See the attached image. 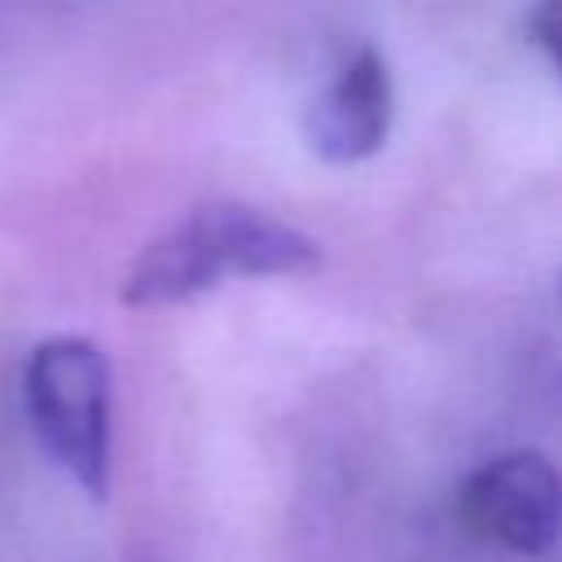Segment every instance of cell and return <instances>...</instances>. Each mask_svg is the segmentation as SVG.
Returning a JSON list of instances; mask_svg holds the SVG:
<instances>
[{
    "mask_svg": "<svg viewBox=\"0 0 562 562\" xmlns=\"http://www.w3.org/2000/svg\"><path fill=\"white\" fill-rule=\"evenodd\" d=\"M391 119H395L391 66L373 44H360L312 97L303 114V136L312 154H321L325 162H364L386 145Z\"/></svg>",
    "mask_w": 562,
    "mask_h": 562,
    "instance_id": "4",
    "label": "cell"
},
{
    "mask_svg": "<svg viewBox=\"0 0 562 562\" xmlns=\"http://www.w3.org/2000/svg\"><path fill=\"white\" fill-rule=\"evenodd\" d=\"M461 522L522 558H540L562 540V470L531 448L479 461L457 487Z\"/></svg>",
    "mask_w": 562,
    "mask_h": 562,
    "instance_id": "3",
    "label": "cell"
},
{
    "mask_svg": "<svg viewBox=\"0 0 562 562\" xmlns=\"http://www.w3.org/2000/svg\"><path fill=\"white\" fill-rule=\"evenodd\" d=\"M527 35H531V44L549 57L553 75L562 79V0L536 4V9L527 13Z\"/></svg>",
    "mask_w": 562,
    "mask_h": 562,
    "instance_id": "5",
    "label": "cell"
},
{
    "mask_svg": "<svg viewBox=\"0 0 562 562\" xmlns=\"http://www.w3.org/2000/svg\"><path fill=\"white\" fill-rule=\"evenodd\" d=\"M22 404L40 448L88 492H110V360L92 338H44L22 364Z\"/></svg>",
    "mask_w": 562,
    "mask_h": 562,
    "instance_id": "2",
    "label": "cell"
},
{
    "mask_svg": "<svg viewBox=\"0 0 562 562\" xmlns=\"http://www.w3.org/2000/svg\"><path fill=\"white\" fill-rule=\"evenodd\" d=\"M316 263L321 246L294 224L246 202H206L136 255L119 294L127 307H167L198 299L228 277H294Z\"/></svg>",
    "mask_w": 562,
    "mask_h": 562,
    "instance_id": "1",
    "label": "cell"
}]
</instances>
